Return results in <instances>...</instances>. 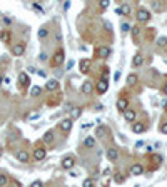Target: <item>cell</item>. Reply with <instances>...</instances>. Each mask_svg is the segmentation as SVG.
I'll return each mask as SVG.
<instances>
[{
    "label": "cell",
    "instance_id": "2",
    "mask_svg": "<svg viewBox=\"0 0 167 187\" xmlns=\"http://www.w3.org/2000/svg\"><path fill=\"white\" fill-rule=\"evenodd\" d=\"M28 84H30V79H28V75H27L25 72H20V74H19V85H20V89H27Z\"/></svg>",
    "mask_w": 167,
    "mask_h": 187
},
{
    "label": "cell",
    "instance_id": "15",
    "mask_svg": "<svg viewBox=\"0 0 167 187\" xmlns=\"http://www.w3.org/2000/svg\"><path fill=\"white\" fill-rule=\"evenodd\" d=\"M145 130V125L142 124V122H132V132L136 134H142Z\"/></svg>",
    "mask_w": 167,
    "mask_h": 187
},
{
    "label": "cell",
    "instance_id": "5",
    "mask_svg": "<svg viewBox=\"0 0 167 187\" xmlns=\"http://www.w3.org/2000/svg\"><path fill=\"white\" fill-rule=\"evenodd\" d=\"M149 19H151L149 10H145V9H139V10H137V20H139V22H147Z\"/></svg>",
    "mask_w": 167,
    "mask_h": 187
},
{
    "label": "cell",
    "instance_id": "10",
    "mask_svg": "<svg viewBox=\"0 0 167 187\" xmlns=\"http://www.w3.org/2000/svg\"><path fill=\"white\" fill-rule=\"evenodd\" d=\"M142 172H144L142 164H132V167H130V175H142Z\"/></svg>",
    "mask_w": 167,
    "mask_h": 187
},
{
    "label": "cell",
    "instance_id": "35",
    "mask_svg": "<svg viewBox=\"0 0 167 187\" xmlns=\"http://www.w3.org/2000/svg\"><path fill=\"white\" fill-rule=\"evenodd\" d=\"M130 29H132V27H130L129 23H122V32H129Z\"/></svg>",
    "mask_w": 167,
    "mask_h": 187
},
{
    "label": "cell",
    "instance_id": "1",
    "mask_svg": "<svg viewBox=\"0 0 167 187\" xmlns=\"http://www.w3.org/2000/svg\"><path fill=\"white\" fill-rule=\"evenodd\" d=\"M64 60H65V52H64V49H57L55 54L52 55V59H50V65L52 67H60L64 63Z\"/></svg>",
    "mask_w": 167,
    "mask_h": 187
},
{
    "label": "cell",
    "instance_id": "6",
    "mask_svg": "<svg viewBox=\"0 0 167 187\" xmlns=\"http://www.w3.org/2000/svg\"><path fill=\"white\" fill-rule=\"evenodd\" d=\"M95 89H97V92L100 94V95L105 94V92H107V89H109V82H107L105 79H100V80L97 82V87H95Z\"/></svg>",
    "mask_w": 167,
    "mask_h": 187
},
{
    "label": "cell",
    "instance_id": "17",
    "mask_svg": "<svg viewBox=\"0 0 167 187\" xmlns=\"http://www.w3.org/2000/svg\"><path fill=\"white\" fill-rule=\"evenodd\" d=\"M142 63H144V57H142V54H136L132 59V65L134 67H140Z\"/></svg>",
    "mask_w": 167,
    "mask_h": 187
},
{
    "label": "cell",
    "instance_id": "27",
    "mask_svg": "<svg viewBox=\"0 0 167 187\" xmlns=\"http://www.w3.org/2000/svg\"><path fill=\"white\" fill-rule=\"evenodd\" d=\"M38 37H40V38H45V37H49V29H45V27H42V29L38 30Z\"/></svg>",
    "mask_w": 167,
    "mask_h": 187
},
{
    "label": "cell",
    "instance_id": "38",
    "mask_svg": "<svg viewBox=\"0 0 167 187\" xmlns=\"http://www.w3.org/2000/svg\"><path fill=\"white\" fill-rule=\"evenodd\" d=\"M115 181L120 184V182H124V177H120V175H117V177H115Z\"/></svg>",
    "mask_w": 167,
    "mask_h": 187
},
{
    "label": "cell",
    "instance_id": "13",
    "mask_svg": "<svg viewBox=\"0 0 167 187\" xmlns=\"http://www.w3.org/2000/svg\"><path fill=\"white\" fill-rule=\"evenodd\" d=\"M60 129H62L64 132H69V130L72 129V119H64V120L60 122Z\"/></svg>",
    "mask_w": 167,
    "mask_h": 187
},
{
    "label": "cell",
    "instance_id": "26",
    "mask_svg": "<svg viewBox=\"0 0 167 187\" xmlns=\"http://www.w3.org/2000/svg\"><path fill=\"white\" fill-rule=\"evenodd\" d=\"M130 30H132V35H134V38H139V35H140V27H139V25H134Z\"/></svg>",
    "mask_w": 167,
    "mask_h": 187
},
{
    "label": "cell",
    "instance_id": "4",
    "mask_svg": "<svg viewBox=\"0 0 167 187\" xmlns=\"http://www.w3.org/2000/svg\"><path fill=\"white\" fill-rule=\"evenodd\" d=\"M45 156H47V150L44 147H35L34 149V159L35 160H44Z\"/></svg>",
    "mask_w": 167,
    "mask_h": 187
},
{
    "label": "cell",
    "instance_id": "31",
    "mask_svg": "<svg viewBox=\"0 0 167 187\" xmlns=\"http://www.w3.org/2000/svg\"><path fill=\"white\" fill-rule=\"evenodd\" d=\"M82 187H94V181H92V179H85Z\"/></svg>",
    "mask_w": 167,
    "mask_h": 187
},
{
    "label": "cell",
    "instance_id": "39",
    "mask_svg": "<svg viewBox=\"0 0 167 187\" xmlns=\"http://www.w3.org/2000/svg\"><path fill=\"white\" fill-rule=\"evenodd\" d=\"M92 125H94V124H92V122H89V124H82V127H84V129H87V127H92Z\"/></svg>",
    "mask_w": 167,
    "mask_h": 187
},
{
    "label": "cell",
    "instance_id": "16",
    "mask_svg": "<svg viewBox=\"0 0 167 187\" xmlns=\"http://www.w3.org/2000/svg\"><path fill=\"white\" fill-rule=\"evenodd\" d=\"M80 90H82V94H90L92 90H94V84H92V82H89V80H87V82H84V84H82Z\"/></svg>",
    "mask_w": 167,
    "mask_h": 187
},
{
    "label": "cell",
    "instance_id": "3",
    "mask_svg": "<svg viewBox=\"0 0 167 187\" xmlns=\"http://www.w3.org/2000/svg\"><path fill=\"white\" fill-rule=\"evenodd\" d=\"M24 52H25V44H24V42H19V44H15L12 47V54L17 55V57L24 55Z\"/></svg>",
    "mask_w": 167,
    "mask_h": 187
},
{
    "label": "cell",
    "instance_id": "18",
    "mask_svg": "<svg viewBox=\"0 0 167 187\" xmlns=\"http://www.w3.org/2000/svg\"><path fill=\"white\" fill-rule=\"evenodd\" d=\"M89 67H90V60H89V59H82V60H80V72L87 74Z\"/></svg>",
    "mask_w": 167,
    "mask_h": 187
},
{
    "label": "cell",
    "instance_id": "28",
    "mask_svg": "<svg viewBox=\"0 0 167 187\" xmlns=\"http://www.w3.org/2000/svg\"><path fill=\"white\" fill-rule=\"evenodd\" d=\"M0 38H2L3 42H7V44H9V40H10V34L7 30H3L2 34H0Z\"/></svg>",
    "mask_w": 167,
    "mask_h": 187
},
{
    "label": "cell",
    "instance_id": "40",
    "mask_svg": "<svg viewBox=\"0 0 167 187\" xmlns=\"http://www.w3.org/2000/svg\"><path fill=\"white\" fill-rule=\"evenodd\" d=\"M162 92H164V95H167V84H165L164 87H162Z\"/></svg>",
    "mask_w": 167,
    "mask_h": 187
},
{
    "label": "cell",
    "instance_id": "32",
    "mask_svg": "<svg viewBox=\"0 0 167 187\" xmlns=\"http://www.w3.org/2000/svg\"><path fill=\"white\" fill-rule=\"evenodd\" d=\"M159 129H161V132H162V134H167V122H162Z\"/></svg>",
    "mask_w": 167,
    "mask_h": 187
},
{
    "label": "cell",
    "instance_id": "30",
    "mask_svg": "<svg viewBox=\"0 0 167 187\" xmlns=\"http://www.w3.org/2000/svg\"><path fill=\"white\" fill-rule=\"evenodd\" d=\"M80 114H82V110H80L79 107L77 109H74V110H70V115H72L74 119H77V117H80Z\"/></svg>",
    "mask_w": 167,
    "mask_h": 187
},
{
    "label": "cell",
    "instance_id": "33",
    "mask_svg": "<svg viewBox=\"0 0 167 187\" xmlns=\"http://www.w3.org/2000/svg\"><path fill=\"white\" fill-rule=\"evenodd\" d=\"M30 187H44V184H42L40 181H35V182H32Z\"/></svg>",
    "mask_w": 167,
    "mask_h": 187
},
{
    "label": "cell",
    "instance_id": "37",
    "mask_svg": "<svg viewBox=\"0 0 167 187\" xmlns=\"http://www.w3.org/2000/svg\"><path fill=\"white\" fill-rule=\"evenodd\" d=\"M120 79V72H115L114 74V80H119Z\"/></svg>",
    "mask_w": 167,
    "mask_h": 187
},
{
    "label": "cell",
    "instance_id": "14",
    "mask_svg": "<svg viewBox=\"0 0 167 187\" xmlns=\"http://www.w3.org/2000/svg\"><path fill=\"white\" fill-rule=\"evenodd\" d=\"M107 157L109 160H117V157H119V150L115 149V147H111V149H107Z\"/></svg>",
    "mask_w": 167,
    "mask_h": 187
},
{
    "label": "cell",
    "instance_id": "11",
    "mask_svg": "<svg viewBox=\"0 0 167 187\" xmlns=\"http://www.w3.org/2000/svg\"><path fill=\"white\" fill-rule=\"evenodd\" d=\"M45 89H47L49 92H52V90H57V89H59V82H57L55 79L47 80V84H45Z\"/></svg>",
    "mask_w": 167,
    "mask_h": 187
},
{
    "label": "cell",
    "instance_id": "22",
    "mask_svg": "<svg viewBox=\"0 0 167 187\" xmlns=\"http://www.w3.org/2000/svg\"><path fill=\"white\" fill-rule=\"evenodd\" d=\"M44 142H47V144L54 142V132H52V130H49V132L44 134Z\"/></svg>",
    "mask_w": 167,
    "mask_h": 187
},
{
    "label": "cell",
    "instance_id": "36",
    "mask_svg": "<svg viewBox=\"0 0 167 187\" xmlns=\"http://www.w3.org/2000/svg\"><path fill=\"white\" fill-rule=\"evenodd\" d=\"M38 117H40V114H32L30 115V120H35V119H38Z\"/></svg>",
    "mask_w": 167,
    "mask_h": 187
},
{
    "label": "cell",
    "instance_id": "19",
    "mask_svg": "<svg viewBox=\"0 0 167 187\" xmlns=\"http://www.w3.org/2000/svg\"><path fill=\"white\" fill-rule=\"evenodd\" d=\"M84 146L85 147H89V149H92V147H95V139L92 135H89V137H85L84 139Z\"/></svg>",
    "mask_w": 167,
    "mask_h": 187
},
{
    "label": "cell",
    "instance_id": "25",
    "mask_svg": "<svg viewBox=\"0 0 167 187\" xmlns=\"http://www.w3.org/2000/svg\"><path fill=\"white\" fill-rule=\"evenodd\" d=\"M155 44H157V47H165L167 45V37H159Z\"/></svg>",
    "mask_w": 167,
    "mask_h": 187
},
{
    "label": "cell",
    "instance_id": "41",
    "mask_svg": "<svg viewBox=\"0 0 167 187\" xmlns=\"http://www.w3.org/2000/svg\"><path fill=\"white\" fill-rule=\"evenodd\" d=\"M2 80H3V79H2V77H0V84H2Z\"/></svg>",
    "mask_w": 167,
    "mask_h": 187
},
{
    "label": "cell",
    "instance_id": "12",
    "mask_svg": "<svg viewBox=\"0 0 167 187\" xmlns=\"http://www.w3.org/2000/svg\"><path fill=\"white\" fill-rule=\"evenodd\" d=\"M124 117H125L127 122H134V120H136V110H132V109L124 110Z\"/></svg>",
    "mask_w": 167,
    "mask_h": 187
},
{
    "label": "cell",
    "instance_id": "7",
    "mask_svg": "<svg viewBox=\"0 0 167 187\" xmlns=\"http://www.w3.org/2000/svg\"><path fill=\"white\" fill-rule=\"evenodd\" d=\"M74 165H75V159L74 157H65L62 160V169H65V171H70Z\"/></svg>",
    "mask_w": 167,
    "mask_h": 187
},
{
    "label": "cell",
    "instance_id": "29",
    "mask_svg": "<svg viewBox=\"0 0 167 187\" xmlns=\"http://www.w3.org/2000/svg\"><path fill=\"white\" fill-rule=\"evenodd\" d=\"M7 184H9V177L3 174H0V187H5Z\"/></svg>",
    "mask_w": 167,
    "mask_h": 187
},
{
    "label": "cell",
    "instance_id": "8",
    "mask_svg": "<svg viewBox=\"0 0 167 187\" xmlns=\"http://www.w3.org/2000/svg\"><path fill=\"white\" fill-rule=\"evenodd\" d=\"M15 157H17V160L19 162H28L30 160V156H28V152L27 150H17V154H15Z\"/></svg>",
    "mask_w": 167,
    "mask_h": 187
},
{
    "label": "cell",
    "instance_id": "20",
    "mask_svg": "<svg viewBox=\"0 0 167 187\" xmlns=\"http://www.w3.org/2000/svg\"><path fill=\"white\" fill-rule=\"evenodd\" d=\"M137 80H139L137 74H129V75H127V84H129V85H136Z\"/></svg>",
    "mask_w": 167,
    "mask_h": 187
},
{
    "label": "cell",
    "instance_id": "24",
    "mask_svg": "<svg viewBox=\"0 0 167 187\" xmlns=\"http://www.w3.org/2000/svg\"><path fill=\"white\" fill-rule=\"evenodd\" d=\"M130 13V7L127 5V3H122V7H120V15H129Z\"/></svg>",
    "mask_w": 167,
    "mask_h": 187
},
{
    "label": "cell",
    "instance_id": "9",
    "mask_svg": "<svg viewBox=\"0 0 167 187\" xmlns=\"http://www.w3.org/2000/svg\"><path fill=\"white\" fill-rule=\"evenodd\" d=\"M117 109H119L120 112L127 110V109H129V100H127V99H124V97H120L119 100H117Z\"/></svg>",
    "mask_w": 167,
    "mask_h": 187
},
{
    "label": "cell",
    "instance_id": "23",
    "mask_svg": "<svg viewBox=\"0 0 167 187\" xmlns=\"http://www.w3.org/2000/svg\"><path fill=\"white\" fill-rule=\"evenodd\" d=\"M40 94H42V87L35 85V87H32V89H30V95H34V97H38Z\"/></svg>",
    "mask_w": 167,
    "mask_h": 187
},
{
    "label": "cell",
    "instance_id": "21",
    "mask_svg": "<svg viewBox=\"0 0 167 187\" xmlns=\"http://www.w3.org/2000/svg\"><path fill=\"white\" fill-rule=\"evenodd\" d=\"M99 54H100V57H109V55H111V49H109L107 45H102V47L99 49Z\"/></svg>",
    "mask_w": 167,
    "mask_h": 187
},
{
    "label": "cell",
    "instance_id": "34",
    "mask_svg": "<svg viewBox=\"0 0 167 187\" xmlns=\"http://www.w3.org/2000/svg\"><path fill=\"white\" fill-rule=\"evenodd\" d=\"M109 7V0H104V2H100V9L102 10H105Z\"/></svg>",
    "mask_w": 167,
    "mask_h": 187
}]
</instances>
